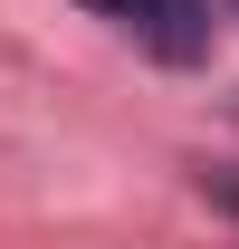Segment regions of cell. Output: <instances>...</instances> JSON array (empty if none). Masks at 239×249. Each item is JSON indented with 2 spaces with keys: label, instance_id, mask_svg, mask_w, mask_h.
<instances>
[{
  "label": "cell",
  "instance_id": "cell-1",
  "mask_svg": "<svg viewBox=\"0 0 239 249\" xmlns=\"http://www.w3.org/2000/svg\"><path fill=\"white\" fill-rule=\"evenodd\" d=\"M96 19H115L144 58L163 67H201L210 58V0H86Z\"/></svg>",
  "mask_w": 239,
  "mask_h": 249
},
{
  "label": "cell",
  "instance_id": "cell-2",
  "mask_svg": "<svg viewBox=\"0 0 239 249\" xmlns=\"http://www.w3.org/2000/svg\"><path fill=\"white\" fill-rule=\"evenodd\" d=\"M201 192L220 201V211H239V173H201Z\"/></svg>",
  "mask_w": 239,
  "mask_h": 249
},
{
  "label": "cell",
  "instance_id": "cell-3",
  "mask_svg": "<svg viewBox=\"0 0 239 249\" xmlns=\"http://www.w3.org/2000/svg\"><path fill=\"white\" fill-rule=\"evenodd\" d=\"M230 115H239V106H230Z\"/></svg>",
  "mask_w": 239,
  "mask_h": 249
},
{
  "label": "cell",
  "instance_id": "cell-4",
  "mask_svg": "<svg viewBox=\"0 0 239 249\" xmlns=\"http://www.w3.org/2000/svg\"><path fill=\"white\" fill-rule=\"evenodd\" d=\"M230 10H239V0H230Z\"/></svg>",
  "mask_w": 239,
  "mask_h": 249
}]
</instances>
